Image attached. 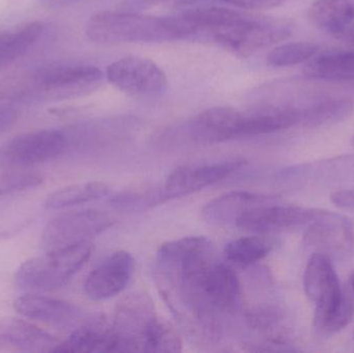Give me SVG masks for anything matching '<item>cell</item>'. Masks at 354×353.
<instances>
[{
	"instance_id": "33",
	"label": "cell",
	"mask_w": 354,
	"mask_h": 353,
	"mask_svg": "<svg viewBox=\"0 0 354 353\" xmlns=\"http://www.w3.org/2000/svg\"><path fill=\"white\" fill-rule=\"evenodd\" d=\"M161 0H133L132 3L134 6H149V4L156 3Z\"/></svg>"
},
{
	"instance_id": "9",
	"label": "cell",
	"mask_w": 354,
	"mask_h": 353,
	"mask_svg": "<svg viewBox=\"0 0 354 353\" xmlns=\"http://www.w3.org/2000/svg\"><path fill=\"white\" fill-rule=\"evenodd\" d=\"M274 203H268L249 209L239 218L235 225L255 233L286 231L311 224L324 211Z\"/></svg>"
},
{
	"instance_id": "2",
	"label": "cell",
	"mask_w": 354,
	"mask_h": 353,
	"mask_svg": "<svg viewBox=\"0 0 354 353\" xmlns=\"http://www.w3.org/2000/svg\"><path fill=\"white\" fill-rule=\"evenodd\" d=\"M102 79L103 73L97 66L51 64L27 73L3 93L20 102L64 101L95 90Z\"/></svg>"
},
{
	"instance_id": "32",
	"label": "cell",
	"mask_w": 354,
	"mask_h": 353,
	"mask_svg": "<svg viewBox=\"0 0 354 353\" xmlns=\"http://www.w3.org/2000/svg\"><path fill=\"white\" fill-rule=\"evenodd\" d=\"M337 37L354 46V23L351 24V26L345 28L344 30L341 31V32L337 35Z\"/></svg>"
},
{
	"instance_id": "29",
	"label": "cell",
	"mask_w": 354,
	"mask_h": 353,
	"mask_svg": "<svg viewBox=\"0 0 354 353\" xmlns=\"http://www.w3.org/2000/svg\"><path fill=\"white\" fill-rule=\"evenodd\" d=\"M330 200L339 209L354 211V189L337 191L333 193Z\"/></svg>"
},
{
	"instance_id": "27",
	"label": "cell",
	"mask_w": 354,
	"mask_h": 353,
	"mask_svg": "<svg viewBox=\"0 0 354 353\" xmlns=\"http://www.w3.org/2000/svg\"><path fill=\"white\" fill-rule=\"evenodd\" d=\"M44 176L35 172L15 171L0 174V197L31 190L43 184Z\"/></svg>"
},
{
	"instance_id": "15",
	"label": "cell",
	"mask_w": 354,
	"mask_h": 353,
	"mask_svg": "<svg viewBox=\"0 0 354 353\" xmlns=\"http://www.w3.org/2000/svg\"><path fill=\"white\" fill-rule=\"evenodd\" d=\"M14 307L22 316L48 325H70L81 316L80 309L72 303L48 296H21L15 300Z\"/></svg>"
},
{
	"instance_id": "22",
	"label": "cell",
	"mask_w": 354,
	"mask_h": 353,
	"mask_svg": "<svg viewBox=\"0 0 354 353\" xmlns=\"http://www.w3.org/2000/svg\"><path fill=\"white\" fill-rule=\"evenodd\" d=\"M354 109L351 99H320L301 109V124L309 128L332 126L348 118Z\"/></svg>"
},
{
	"instance_id": "3",
	"label": "cell",
	"mask_w": 354,
	"mask_h": 353,
	"mask_svg": "<svg viewBox=\"0 0 354 353\" xmlns=\"http://www.w3.org/2000/svg\"><path fill=\"white\" fill-rule=\"evenodd\" d=\"M86 35L97 44L162 43L189 39L180 17H153L131 12H97L86 25Z\"/></svg>"
},
{
	"instance_id": "21",
	"label": "cell",
	"mask_w": 354,
	"mask_h": 353,
	"mask_svg": "<svg viewBox=\"0 0 354 353\" xmlns=\"http://www.w3.org/2000/svg\"><path fill=\"white\" fill-rule=\"evenodd\" d=\"M110 188L101 182L71 184L54 191L45 201L47 209H64L99 200L109 195Z\"/></svg>"
},
{
	"instance_id": "5",
	"label": "cell",
	"mask_w": 354,
	"mask_h": 353,
	"mask_svg": "<svg viewBox=\"0 0 354 353\" xmlns=\"http://www.w3.org/2000/svg\"><path fill=\"white\" fill-rule=\"evenodd\" d=\"M88 242L48 251L43 256L29 259L17 269L15 280L22 289L53 292L68 283L91 256Z\"/></svg>"
},
{
	"instance_id": "10",
	"label": "cell",
	"mask_w": 354,
	"mask_h": 353,
	"mask_svg": "<svg viewBox=\"0 0 354 353\" xmlns=\"http://www.w3.org/2000/svg\"><path fill=\"white\" fill-rule=\"evenodd\" d=\"M245 165L243 159H234L220 163L183 166L170 174L163 184L165 200L187 196L206 187L216 184L230 176Z\"/></svg>"
},
{
	"instance_id": "23",
	"label": "cell",
	"mask_w": 354,
	"mask_h": 353,
	"mask_svg": "<svg viewBox=\"0 0 354 353\" xmlns=\"http://www.w3.org/2000/svg\"><path fill=\"white\" fill-rule=\"evenodd\" d=\"M276 246V242L266 236H245L226 245L224 256L228 263L236 267L254 265L268 256Z\"/></svg>"
},
{
	"instance_id": "26",
	"label": "cell",
	"mask_w": 354,
	"mask_h": 353,
	"mask_svg": "<svg viewBox=\"0 0 354 353\" xmlns=\"http://www.w3.org/2000/svg\"><path fill=\"white\" fill-rule=\"evenodd\" d=\"M319 51V46L309 41L281 44L268 53V64L274 68L297 66L313 58Z\"/></svg>"
},
{
	"instance_id": "28",
	"label": "cell",
	"mask_w": 354,
	"mask_h": 353,
	"mask_svg": "<svg viewBox=\"0 0 354 353\" xmlns=\"http://www.w3.org/2000/svg\"><path fill=\"white\" fill-rule=\"evenodd\" d=\"M225 3L231 4L239 8L245 10H268V8H277L285 3L287 0H221Z\"/></svg>"
},
{
	"instance_id": "14",
	"label": "cell",
	"mask_w": 354,
	"mask_h": 353,
	"mask_svg": "<svg viewBox=\"0 0 354 353\" xmlns=\"http://www.w3.org/2000/svg\"><path fill=\"white\" fill-rule=\"evenodd\" d=\"M301 109L287 105H268L241 111L239 138L272 134L301 124Z\"/></svg>"
},
{
	"instance_id": "11",
	"label": "cell",
	"mask_w": 354,
	"mask_h": 353,
	"mask_svg": "<svg viewBox=\"0 0 354 353\" xmlns=\"http://www.w3.org/2000/svg\"><path fill=\"white\" fill-rule=\"evenodd\" d=\"M135 260L127 251H118L106 257L86 278L84 292L91 300H109L120 294L131 281Z\"/></svg>"
},
{
	"instance_id": "24",
	"label": "cell",
	"mask_w": 354,
	"mask_h": 353,
	"mask_svg": "<svg viewBox=\"0 0 354 353\" xmlns=\"http://www.w3.org/2000/svg\"><path fill=\"white\" fill-rule=\"evenodd\" d=\"M165 201L163 186L155 184L126 189L109 199L110 205L122 213H141Z\"/></svg>"
},
{
	"instance_id": "19",
	"label": "cell",
	"mask_w": 354,
	"mask_h": 353,
	"mask_svg": "<svg viewBox=\"0 0 354 353\" xmlns=\"http://www.w3.org/2000/svg\"><path fill=\"white\" fill-rule=\"evenodd\" d=\"M309 17L316 26L337 37L354 23V0H315Z\"/></svg>"
},
{
	"instance_id": "17",
	"label": "cell",
	"mask_w": 354,
	"mask_h": 353,
	"mask_svg": "<svg viewBox=\"0 0 354 353\" xmlns=\"http://www.w3.org/2000/svg\"><path fill=\"white\" fill-rule=\"evenodd\" d=\"M276 201L277 197L256 193H228L208 202L202 211V216L205 221L214 225L235 224L249 209Z\"/></svg>"
},
{
	"instance_id": "4",
	"label": "cell",
	"mask_w": 354,
	"mask_h": 353,
	"mask_svg": "<svg viewBox=\"0 0 354 353\" xmlns=\"http://www.w3.org/2000/svg\"><path fill=\"white\" fill-rule=\"evenodd\" d=\"M306 294L315 304L314 327L324 336L342 331L353 321L354 307L344 294L330 255L314 252L304 274Z\"/></svg>"
},
{
	"instance_id": "18",
	"label": "cell",
	"mask_w": 354,
	"mask_h": 353,
	"mask_svg": "<svg viewBox=\"0 0 354 353\" xmlns=\"http://www.w3.org/2000/svg\"><path fill=\"white\" fill-rule=\"evenodd\" d=\"M45 24L41 21L0 31V68L16 61L37 45Z\"/></svg>"
},
{
	"instance_id": "25",
	"label": "cell",
	"mask_w": 354,
	"mask_h": 353,
	"mask_svg": "<svg viewBox=\"0 0 354 353\" xmlns=\"http://www.w3.org/2000/svg\"><path fill=\"white\" fill-rule=\"evenodd\" d=\"M180 350V338L176 330L167 321L153 317L143 335L142 352H177Z\"/></svg>"
},
{
	"instance_id": "31",
	"label": "cell",
	"mask_w": 354,
	"mask_h": 353,
	"mask_svg": "<svg viewBox=\"0 0 354 353\" xmlns=\"http://www.w3.org/2000/svg\"><path fill=\"white\" fill-rule=\"evenodd\" d=\"M39 1L46 8H60L76 3V2L81 1V0H39Z\"/></svg>"
},
{
	"instance_id": "12",
	"label": "cell",
	"mask_w": 354,
	"mask_h": 353,
	"mask_svg": "<svg viewBox=\"0 0 354 353\" xmlns=\"http://www.w3.org/2000/svg\"><path fill=\"white\" fill-rule=\"evenodd\" d=\"M306 245L326 254L346 255L353 252V236L346 219L336 213L322 211L306 232Z\"/></svg>"
},
{
	"instance_id": "20",
	"label": "cell",
	"mask_w": 354,
	"mask_h": 353,
	"mask_svg": "<svg viewBox=\"0 0 354 353\" xmlns=\"http://www.w3.org/2000/svg\"><path fill=\"white\" fill-rule=\"evenodd\" d=\"M305 75L324 81L354 80L353 51H334L315 56L306 64Z\"/></svg>"
},
{
	"instance_id": "34",
	"label": "cell",
	"mask_w": 354,
	"mask_h": 353,
	"mask_svg": "<svg viewBox=\"0 0 354 353\" xmlns=\"http://www.w3.org/2000/svg\"><path fill=\"white\" fill-rule=\"evenodd\" d=\"M351 287H353V289L354 292V271H353V273L351 274Z\"/></svg>"
},
{
	"instance_id": "7",
	"label": "cell",
	"mask_w": 354,
	"mask_h": 353,
	"mask_svg": "<svg viewBox=\"0 0 354 353\" xmlns=\"http://www.w3.org/2000/svg\"><path fill=\"white\" fill-rule=\"evenodd\" d=\"M113 225V220L100 211H82L64 213L46 225L41 246L46 251L57 250L87 240Z\"/></svg>"
},
{
	"instance_id": "30",
	"label": "cell",
	"mask_w": 354,
	"mask_h": 353,
	"mask_svg": "<svg viewBox=\"0 0 354 353\" xmlns=\"http://www.w3.org/2000/svg\"><path fill=\"white\" fill-rule=\"evenodd\" d=\"M18 120V113L12 108L0 107V134L10 130Z\"/></svg>"
},
{
	"instance_id": "35",
	"label": "cell",
	"mask_w": 354,
	"mask_h": 353,
	"mask_svg": "<svg viewBox=\"0 0 354 353\" xmlns=\"http://www.w3.org/2000/svg\"><path fill=\"white\" fill-rule=\"evenodd\" d=\"M353 146H354V137H353Z\"/></svg>"
},
{
	"instance_id": "8",
	"label": "cell",
	"mask_w": 354,
	"mask_h": 353,
	"mask_svg": "<svg viewBox=\"0 0 354 353\" xmlns=\"http://www.w3.org/2000/svg\"><path fill=\"white\" fill-rule=\"evenodd\" d=\"M108 81L129 95L153 97L167 87L165 73L153 60L129 56L112 62L106 70Z\"/></svg>"
},
{
	"instance_id": "16",
	"label": "cell",
	"mask_w": 354,
	"mask_h": 353,
	"mask_svg": "<svg viewBox=\"0 0 354 353\" xmlns=\"http://www.w3.org/2000/svg\"><path fill=\"white\" fill-rule=\"evenodd\" d=\"M115 348L113 327L103 316L93 317L75 330L54 352H110Z\"/></svg>"
},
{
	"instance_id": "6",
	"label": "cell",
	"mask_w": 354,
	"mask_h": 353,
	"mask_svg": "<svg viewBox=\"0 0 354 353\" xmlns=\"http://www.w3.org/2000/svg\"><path fill=\"white\" fill-rule=\"evenodd\" d=\"M66 151L64 131H33L14 137L0 147V167L20 170L45 163Z\"/></svg>"
},
{
	"instance_id": "13",
	"label": "cell",
	"mask_w": 354,
	"mask_h": 353,
	"mask_svg": "<svg viewBox=\"0 0 354 353\" xmlns=\"http://www.w3.org/2000/svg\"><path fill=\"white\" fill-rule=\"evenodd\" d=\"M60 342L51 334L16 317L0 318V350L29 353L54 352Z\"/></svg>"
},
{
	"instance_id": "1",
	"label": "cell",
	"mask_w": 354,
	"mask_h": 353,
	"mask_svg": "<svg viewBox=\"0 0 354 353\" xmlns=\"http://www.w3.org/2000/svg\"><path fill=\"white\" fill-rule=\"evenodd\" d=\"M212 242L204 236H189L166 242L158 251L157 271L192 314L214 325L241 305L236 274L216 260Z\"/></svg>"
}]
</instances>
